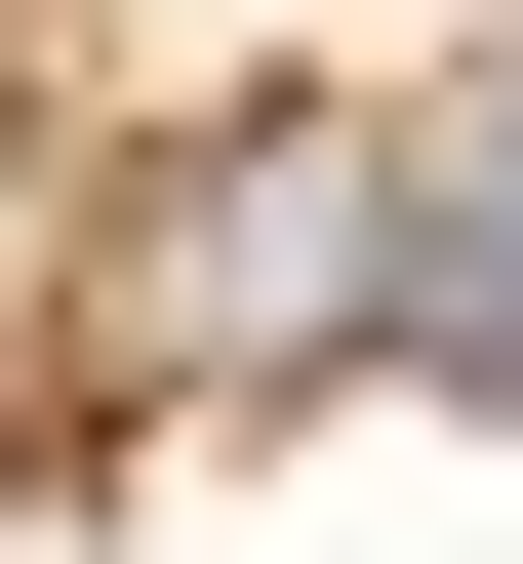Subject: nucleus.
<instances>
[{
	"label": "nucleus",
	"instance_id": "nucleus-3",
	"mask_svg": "<svg viewBox=\"0 0 523 564\" xmlns=\"http://www.w3.org/2000/svg\"><path fill=\"white\" fill-rule=\"evenodd\" d=\"M41 444H81V364H41V323H0V524H41Z\"/></svg>",
	"mask_w": 523,
	"mask_h": 564
},
{
	"label": "nucleus",
	"instance_id": "nucleus-1",
	"mask_svg": "<svg viewBox=\"0 0 523 564\" xmlns=\"http://www.w3.org/2000/svg\"><path fill=\"white\" fill-rule=\"evenodd\" d=\"M41 364H81V403H323V364H403V121H323V82L162 121Z\"/></svg>",
	"mask_w": 523,
	"mask_h": 564
},
{
	"label": "nucleus",
	"instance_id": "nucleus-2",
	"mask_svg": "<svg viewBox=\"0 0 523 564\" xmlns=\"http://www.w3.org/2000/svg\"><path fill=\"white\" fill-rule=\"evenodd\" d=\"M403 403H523V41L403 121Z\"/></svg>",
	"mask_w": 523,
	"mask_h": 564
}]
</instances>
